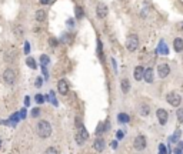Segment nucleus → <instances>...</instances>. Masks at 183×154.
I'll list each match as a JSON object with an SVG mask.
<instances>
[{"instance_id":"1","label":"nucleus","mask_w":183,"mask_h":154,"mask_svg":"<svg viewBox=\"0 0 183 154\" xmlns=\"http://www.w3.org/2000/svg\"><path fill=\"white\" fill-rule=\"evenodd\" d=\"M36 133H37L39 137L47 138L52 134V124L46 120H40L36 126Z\"/></svg>"},{"instance_id":"2","label":"nucleus","mask_w":183,"mask_h":154,"mask_svg":"<svg viewBox=\"0 0 183 154\" xmlns=\"http://www.w3.org/2000/svg\"><path fill=\"white\" fill-rule=\"evenodd\" d=\"M126 49L129 51H136L139 49V37L136 34H130L129 37L126 39Z\"/></svg>"},{"instance_id":"3","label":"nucleus","mask_w":183,"mask_h":154,"mask_svg":"<svg viewBox=\"0 0 183 154\" xmlns=\"http://www.w3.org/2000/svg\"><path fill=\"white\" fill-rule=\"evenodd\" d=\"M166 101L170 104V106H173V107H177V106H180V103H182V97H180L179 93L170 92L166 96Z\"/></svg>"},{"instance_id":"4","label":"nucleus","mask_w":183,"mask_h":154,"mask_svg":"<svg viewBox=\"0 0 183 154\" xmlns=\"http://www.w3.org/2000/svg\"><path fill=\"white\" fill-rule=\"evenodd\" d=\"M16 71L13 70V69H6V70L3 71V80L6 84H14L16 83Z\"/></svg>"},{"instance_id":"5","label":"nucleus","mask_w":183,"mask_h":154,"mask_svg":"<svg viewBox=\"0 0 183 154\" xmlns=\"http://www.w3.org/2000/svg\"><path fill=\"white\" fill-rule=\"evenodd\" d=\"M158 74L160 79H165L167 76L170 74V66L166 64V63H162V64H159L158 66Z\"/></svg>"},{"instance_id":"6","label":"nucleus","mask_w":183,"mask_h":154,"mask_svg":"<svg viewBox=\"0 0 183 154\" xmlns=\"http://www.w3.org/2000/svg\"><path fill=\"white\" fill-rule=\"evenodd\" d=\"M156 117H158L159 123L162 126H165L167 123V120H169V113H167L165 108H159L158 111H156Z\"/></svg>"},{"instance_id":"7","label":"nucleus","mask_w":183,"mask_h":154,"mask_svg":"<svg viewBox=\"0 0 183 154\" xmlns=\"http://www.w3.org/2000/svg\"><path fill=\"white\" fill-rule=\"evenodd\" d=\"M96 14H97L99 19H104L109 14V7L104 3H99L97 7H96Z\"/></svg>"},{"instance_id":"8","label":"nucleus","mask_w":183,"mask_h":154,"mask_svg":"<svg viewBox=\"0 0 183 154\" xmlns=\"http://www.w3.org/2000/svg\"><path fill=\"white\" fill-rule=\"evenodd\" d=\"M133 146L136 150H145L146 148V137L145 136H137V137L134 138Z\"/></svg>"},{"instance_id":"9","label":"nucleus","mask_w":183,"mask_h":154,"mask_svg":"<svg viewBox=\"0 0 183 154\" xmlns=\"http://www.w3.org/2000/svg\"><path fill=\"white\" fill-rule=\"evenodd\" d=\"M17 56H19L17 50L14 47H12V49H9V50L4 53V60H6V62H14V60H17Z\"/></svg>"},{"instance_id":"10","label":"nucleus","mask_w":183,"mask_h":154,"mask_svg":"<svg viewBox=\"0 0 183 154\" xmlns=\"http://www.w3.org/2000/svg\"><path fill=\"white\" fill-rule=\"evenodd\" d=\"M57 92L60 94H63V96L69 93V83H67L66 80H60L57 83Z\"/></svg>"},{"instance_id":"11","label":"nucleus","mask_w":183,"mask_h":154,"mask_svg":"<svg viewBox=\"0 0 183 154\" xmlns=\"http://www.w3.org/2000/svg\"><path fill=\"white\" fill-rule=\"evenodd\" d=\"M104 147H106V144H104V140L103 138H96L95 140V143H93V148H95L96 151H103L104 150Z\"/></svg>"},{"instance_id":"12","label":"nucleus","mask_w":183,"mask_h":154,"mask_svg":"<svg viewBox=\"0 0 183 154\" xmlns=\"http://www.w3.org/2000/svg\"><path fill=\"white\" fill-rule=\"evenodd\" d=\"M143 80L146 83H153V69H145V73H143Z\"/></svg>"},{"instance_id":"13","label":"nucleus","mask_w":183,"mask_h":154,"mask_svg":"<svg viewBox=\"0 0 183 154\" xmlns=\"http://www.w3.org/2000/svg\"><path fill=\"white\" fill-rule=\"evenodd\" d=\"M143 73H145V69H143L142 66H136V67H134V71H133L134 80H137V81L143 80Z\"/></svg>"},{"instance_id":"14","label":"nucleus","mask_w":183,"mask_h":154,"mask_svg":"<svg viewBox=\"0 0 183 154\" xmlns=\"http://www.w3.org/2000/svg\"><path fill=\"white\" fill-rule=\"evenodd\" d=\"M173 49H175V51H177V53H182L183 51V40L180 37L173 40Z\"/></svg>"},{"instance_id":"15","label":"nucleus","mask_w":183,"mask_h":154,"mask_svg":"<svg viewBox=\"0 0 183 154\" xmlns=\"http://www.w3.org/2000/svg\"><path fill=\"white\" fill-rule=\"evenodd\" d=\"M120 87H122V92L125 93H129V90H130V81L127 79H123L120 81Z\"/></svg>"},{"instance_id":"16","label":"nucleus","mask_w":183,"mask_h":154,"mask_svg":"<svg viewBox=\"0 0 183 154\" xmlns=\"http://www.w3.org/2000/svg\"><path fill=\"white\" fill-rule=\"evenodd\" d=\"M158 53H160V54H167L169 53V49H167V44L165 42H160L159 43V47H158Z\"/></svg>"},{"instance_id":"17","label":"nucleus","mask_w":183,"mask_h":154,"mask_svg":"<svg viewBox=\"0 0 183 154\" xmlns=\"http://www.w3.org/2000/svg\"><path fill=\"white\" fill-rule=\"evenodd\" d=\"M139 113H140V116L143 117H147L150 113V107L149 106H146V104H142L140 107H139Z\"/></svg>"},{"instance_id":"18","label":"nucleus","mask_w":183,"mask_h":154,"mask_svg":"<svg viewBox=\"0 0 183 154\" xmlns=\"http://www.w3.org/2000/svg\"><path fill=\"white\" fill-rule=\"evenodd\" d=\"M34 19L37 21H45L46 20V12L45 10H37L36 14H34Z\"/></svg>"},{"instance_id":"19","label":"nucleus","mask_w":183,"mask_h":154,"mask_svg":"<svg viewBox=\"0 0 183 154\" xmlns=\"http://www.w3.org/2000/svg\"><path fill=\"white\" fill-rule=\"evenodd\" d=\"M117 120H119V123H129L130 117H129V114H126V113H119Z\"/></svg>"},{"instance_id":"20","label":"nucleus","mask_w":183,"mask_h":154,"mask_svg":"<svg viewBox=\"0 0 183 154\" xmlns=\"http://www.w3.org/2000/svg\"><path fill=\"white\" fill-rule=\"evenodd\" d=\"M109 129H110V123H109V120H106V121H104V126L100 124L99 129L96 130V133H97V134H102V131H103V130H104V131H109Z\"/></svg>"},{"instance_id":"21","label":"nucleus","mask_w":183,"mask_h":154,"mask_svg":"<svg viewBox=\"0 0 183 154\" xmlns=\"http://www.w3.org/2000/svg\"><path fill=\"white\" fill-rule=\"evenodd\" d=\"M26 64H27V67L33 69V70H36V67H37V63H36V60H34L33 57H27V58H26Z\"/></svg>"},{"instance_id":"22","label":"nucleus","mask_w":183,"mask_h":154,"mask_svg":"<svg viewBox=\"0 0 183 154\" xmlns=\"http://www.w3.org/2000/svg\"><path fill=\"white\" fill-rule=\"evenodd\" d=\"M75 12H76V19H77V20H80V19H83V9L82 7H79V6H77V7L75 9Z\"/></svg>"},{"instance_id":"23","label":"nucleus","mask_w":183,"mask_h":154,"mask_svg":"<svg viewBox=\"0 0 183 154\" xmlns=\"http://www.w3.org/2000/svg\"><path fill=\"white\" fill-rule=\"evenodd\" d=\"M79 131H80L79 136H82L84 140H88V138H89V134H88V131H86V129H84V126H80V130H79Z\"/></svg>"},{"instance_id":"24","label":"nucleus","mask_w":183,"mask_h":154,"mask_svg":"<svg viewBox=\"0 0 183 154\" xmlns=\"http://www.w3.org/2000/svg\"><path fill=\"white\" fill-rule=\"evenodd\" d=\"M180 134H182V133H180V130H176V131H175V134H173V136H172V137L169 138V140H170L172 143H176V141H177V140H179Z\"/></svg>"},{"instance_id":"25","label":"nucleus","mask_w":183,"mask_h":154,"mask_svg":"<svg viewBox=\"0 0 183 154\" xmlns=\"http://www.w3.org/2000/svg\"><path fill=\"white\" fill-rule=\"evenodd\" d=\"M49 56H46V54H42L40 56V63H42V66H47L49 64Z\"/></svg>"},{"instance_id":"26","label":"nucleus","mask_w":183,"mask_h":154,"mask_svg":"<svg viewBox=\"0 0 183 154\" xmlns=\"http://www.w3.org/2000/svg\"><path fill=\"white\" fill-rule=\"evenodd\" d=\"M14 34H16L19 39L23 37V30H21L20 26H16V27H14Z\"/></svg>"},{"instance_id":"27","label":"nucleus","mask_w":183,"mask_h":154,"mask_svg":"<svg viewBox=\"0 0 183 154\" xmlns=\"http://www.w3.org/2000/svg\"><path fill=\"white\" fill-rule=\"evenodd\" d=\"M176 117H177V120L180 123H183V108H177V111H176Z\"/></svg>"},{"instance_id":"28","label":"nucleus","mask_w":183,"mask_h":154,"mask_svg":"<svg viewBox=\"0 0 183 154\" xmlns=\"http://www.w3.org/2000/svg\"><path fill=\"white\" fill-rule=\"evenodd\" d=\"M49 96H50V100H52L53 106H54V107H57L59 103H57V100H56V97H54V92H50V93H49Z\"/></svg>"},{"instance_id":"29","label":"nucleus","mask_w":183,"mask_h":154,"mask_svg":"<svg viewBox=\"0 0 183 154\" xmlns=\"http://www.w3.org/2000/svg\"><path fill=\"white\" fill-rule=\"evenodd\" d=\"M34 100H36V103H37V104H43V103H45V97H43L42 94H36Z\"/></svg>"},{"instance_id":"30","label":"nucleus","mask_w":183,"mask_h":154,"mask_svg":"<svg viewBox=\"0 0 183 154\" xmlns=\"http://www.w3.org/2000/svg\"><path fill=\"white\" fill-rule=\"evenodd\" d=\"M45 154H59V151H57V148H54V147H49Z\"/></svg>"},{"instance_id":"31","label":"nucleus","mask_w":183,"mask_h":154,"mask_svg":"<svg viewBox=\"0 0 183 154\" xmlns=\"http://www.w3.org/2000/svg\"><path fill=\"white\" fill-rule=\"evenodd\" d=\"M76 141H77V144H83L86 140H84L82 136H79V134H77V136H76Z\"/></svg>"},{"instance_id":"32","label":"nucleus","mask_w":183,"mask_h":154,"mask_svg":"<svg viewBox=\"0 0 183 154\" xmlns=\"http://www.w3.org/2000/svg\"><path fill=\"white\" fill-rule=\"evenodd\" d=\"M159 154H166V147H165V144H160V146H159Z\"/></svg>"},{"instance_id":"33","label":"nucleus","mask_w":183,"mask_h":154,"mask_svg":"<svg viewBox=\"0 0 183 154\" xmlns=\"http://www.w3.org/2000/svg\"><path fill=\"white\" fill-rule=\"evenodd\" d=\"M42 84H43V80H42V77H37V79H36V87H37V88H40V87H42Z\"/></svg>"},{"instance_id":"34","label":"nucleus","mask_w":183,"mask_h":154,"mask_svg":"<svg viewBox=\"0 0 183 154\" xmlns=\"http://www.w3.org/2000/svg\"><path fill=\"white\" fill-rule=\"evenodd\" d=\"M30 53V44L29 42H26L25 43V54H29Z\"/></svg>"},{"instance_id":"35","label":"nucleus","mask_w":183,"mask_h":154,"mask_svg":"<svg viewBox=\"0 0 183 154\" xmlns=\"http://www.w3.org/2000/svg\"><path fill=\"white\" fill-rule=\"evenodd\" d=\"M97 54L102 56V42L100 40H97Z\"/></svg>"},{"instance_id":"36","label":"nucleus","mask_w":183,"mask_h":154,"mask_svg":"<svg viewBox=\"0 0 183 154\" xmlns=\"http://www.w3.org/2000/svg\"><path fill=\"white\" fill-rule=\"evenodd\" d=\"M39 114H40V110H39V108H34V110H32V116H33V117H37Z\"/></svg>"},{"instance_id":"37","label":"nucleus","mask_w":183,"mask_h":154,"mask_svg":"<svg viewBox=\"0 0 183 154\" xmlns=\"http://www.w3.org/2000/svg\"><path fill=\"white\" fill-rule=\"evenodd\" d=\"M112 64H113V69H115V73H117V64L115 58H112Z\"/></svg>"},{"instance_id":"38","label":"nucleus","mask_w":183,"mask_h":154,"mask_svg":"<svg viewBox=\"0 0 183 154\" xmlns=\"http://www.w3.org/2000/svg\"><path fill=\"white\" fill-rule=\"evenodd\" d=\"M116 137H117V140H122V138H123V131H117Z\"/></svg>"},{"instance_id":"39","label":"nucleus","mask_w":183,"mask_h":154,"mask_svg":"<svg viewBox=\"0 0 183 154\" xmlns=\"http://www.w3.org/2000/svg\"><path fill=\"white\" fill-rule=\"evenodd\" d=\"M19 114H20V118H26V114H27V113H26V110H21Z\"/></svg>"},{"instance_id":"40","label":"nucleus","mask_w":183,"mask_h":154,"mask_svg":"<svg viewBox=\"0 0 183 154\" xmlns=\"http://www.w3.org/2000/svg\"><path fill=\"white\" fill-rule=\"evenodd\" d=\"M50 44H52V46H56V44H57V40H56V39H50Z\"/></svg>"},{"instance_id":"41","label":"nucleus","mask_w":183,"mask_h":154,"mask_svg":"<svg viewBox=\"0 0 183 154\" xmlns=\"http://www.w3.org/2000/svg\"><path fill=\"white\" fill-rule=\"evenodd\" d=\"M30 104V97H25V106H29Z\"/></svg>"},{"instance_id":"42","label":"nucleus","mask_w":183,"mask_h":154,"mask_svg":"<svg viewBox=\"0 0 183 154\" xmlns=\"http://www.w3.org/2000/svg\"><path fill=\"white\" fill-rule=\"evenodd\" d=\"M73 24H75L73 19H69V20H67V26H73Z\"/></svg>"},{"instance_id":"43","label":"nucleus","mask_w":183,"mask_h":154,"mask_svg":"<svg viewBox=\"0 0 183 154\" xmlns=\"http://www.w3.org/2000/svg\"><path fill=\"white\" fill-rule=\"evenodd\" d=\"M110 146H112V148H116V147H117V141H112Z\"/></svg>"},{"instance_id":"44","label":"nucleus","mask_w":183,"mask_h":154,"mask_svg":"<svg viewBox=\"0 0 183 154\" xmlns=\"http://www.w3.org/2000/svg\"><path fill=\"white\" fill-rule=\"evenodd\" d=\"M50 0H40V4H47Z\"/></svg>"},{"instance_id":"45","label":"nucleus","mask_w":183,"mask_h":154,"mask_svg":"<svg viewBox=\"0 0 183 154\" xmlns=\"http://www.w3.org/2000/svg\"><path fill=\"white\" fill-rule=\"evenodd\" d=\"M179 29L183 30V21H182V23H179Z\"/></svg>"},{"instance_id":"46","label":"nucleus","mask_w":183,"mask_h":154,"mask_svg":"<svg viewBox=\"0 0 183 154\" xmlns=\"http://www.w3.org/2000/svg\"><path fill=\"white\" fill-rule=\"evenodd\" d=\"M0 147H2V138H0Z\"/></svg>"}]
</instances>
